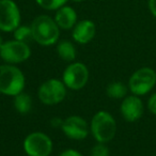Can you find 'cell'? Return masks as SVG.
<instances>
[{
  "mask_svg": "<svg viewBox=\"0 0 156 156\" xmlns=\"http://www.w3.org/2000/svg\"><path fill=\"white\" fill-rule=\"evenodd\" d=\"M23 149L27 156H50L54 150V143L45 133L32 132L24 139Z\"/></svg>",
  "mask_w": 156,
  "mask_h": 156,
  "instance_id": "obj_7",
  "label": "cell"
},
{
  "mask_svg": "<svg viewBox=\"0 0 156 156\" xmlns=\"http://www.w3.org/2000/svg\"><path fill=\"white\" fill-rule=\"evenodd\" d=\"M90 156H110V150L107 143L96 142L90 151Z\"/></svg>",
  "mask_w": 156,
  "mask_h": 156,
  "instance_id": "obj_19",
  "label": "cell"
},
{
  "mask_svg": "<svg viewBox=\"0 0 156 156\" xmlns=\"http://www.w3.org/2000/svg\"><path fill=\"white\" fill-rule=\"evenodd\" d=\"M12 33H13L14 40H17V41H20V42H27L28 40L32 39L31 26L20 25Z\"/></svg>",
  "mask_w": 156,
  "mask_h": 156,
  "instance_id": "obj_17",
  "label": "cell"
},
{
  "mask_svg": "<svg viewBox=\"0 0 156 156\" xmlns=\"http://www.w3.org/2000/svg\"><path fill=\"white\" fill-rule=\"evenodd\" d=\"M22 14L14 0H0V31L13 32L20 25Z\"/></svg>",
  "mask_w": 156,
  "mask_h": 156,
  "instance_id": "obj_9",
  "label": "cell"
},
{
  "mask_svg": "<svg viewBox=\"0 0 156 156\" xmlns=\"http://www.w3.org/2000/svg\"><path fill=\"white\" fill-rule=\"evenodd\" d=\"M30 26L32 30V40L39 45L47 47L56 45L59 42L61 29L49 15L43 14L37 16Z\"/></svg>",
  "mask_w": 156,
  "mask_h": 156,
  "instance_id": "obj_1",
  "label": "cell"
},
{
  "mask_svg": "<svg viewBox=\"0 0 156 156\" xmlns=\"http://www.w3.org/2000/svg\"><path fill=\"white\" fill-rule=\"evenodd\" d=\"M147 9L150 13L156 18V0H147Z\"/></svg>",
  "mask_w": 156,
  "mask_h": 156,
  "instance_id": "obj_22",
  "label": "cell"
},
{
  "mask_svg": "<svg viewBox=\"0 0 156 156\" xmlns=\"http://www.w3.org/2000/svg\"><path fill=\"white\" fill-rule=\"evenodd\" d=\"M128 90L127 85L123 83L122 81H113L110 83L106 87V94L108 98L112 100H123L125 96H127Z\"/></svg>",
  "mask_w": 156,
  "mask_h": 156,
  "instance_id": "obj_16",
  "label": "cell"
},
{
  "mask_svg": "<svg viewBox=\"0 0 156 156\" xmlns=\"http://www.w3.org/2000/svg\"><path fill=\"white\" fill-rule=\"evenodd\" d=\"M56 51L59 58L65 62H74L77 56V50L73 42L69 40H61L56 44Z\"/></svg>",
  "mask_w": 156,
  "mask_h": 156,
  "instance_id": "obj_14",
  "label": "cell"
},
{
  "mask_svg": "<svg viewBox=\"0 0 156 156\" xmlns=\"http://www.w3.org/2000/svg\"><path fill=\"white\" fill-rule=\"evenodd\" d=\"M61 130L72 140H83L89 136L90 125L83 117L73 115L63 119Z\"/></svg>",
  "mask_w": 156,
  "mask_h": 156,
  "instance_id": "obj_10",
  "label": "cell"
},
{
  "mask_svg": "<svg viewBox=\"0 0 156 156\" xmlns=\"http://www.w3.org/2000/svg\"><path fill=\"white\" fill-rule=\"evenodd\" d=\"M77 12L74 8L65 5L58 9L55 14V22L62 30H72L77 24Z\"/></svg>",
  "mask_w": 156,
  "mask_h": 156,
  "instance_id": "obj_13",
  "label": "cell"
},
{
  "mask_svg": "<svg viewBox=\"0 0 156 156\" xmlns=\"http://www.w3.org/2000/svg\"><path fill=\"white\" fill-rule=\"evenodd\" d=\"M69 0H35V2L44 10L47 11H57L61 7L66 5Z\"/></svg>",
  "mask_w": 156,
  "mask_h": 156,
  "instance_id": "obj_18",
  "label": "cell"
},
{
  "mask_svg": "<svg viewBox=\"0 0 156 156\" xmlns=\"http://www.w3.org/2000/svg\"><path fill=\"white\" fill-rule=\"evenodd\" d=\"M31 57V48L27 42L10 40L3 43L0 48V58L5 63L17 65L27 61Z\"/></svg>",
  "mask_w": 156,
  "mask_h": 156,
  "instance_id": "obj_8",
  "label": "cell"
},
{
  "mask_svg": "<svg viewBox=\"0 0 156 156\" xmlns=\"http://www.w3.org/2000/svg\"><path fill=\"white\" fill-rule=\"evenodd\" d=\"M147 107L152 115H156V92H154L153 94H151L150 98H147Z\"/></svg>",
  "mask_w": 156,
  "mask_h": 156,
  "instance_id": "obj_20",
  "label": "cell"
},
{
  "mask_svg": "<svg viewBox=\"0 0 156 156\" xmlns=\"http://www.w3.org/2000/svg\"><path fill=\"white\" fill-rule=\"evenodd\" d=\"M32 105L33 102L31 95L24 91L13 98L14 109L20 115H27V113L30 112L31 109H32Z\"/></svg>",
  "mask_w": 156,
  "mask_h": 156,
  "instance_id": "obj_15",
  "label": "cell"
},
{
  "mask_svg": "<svg viewBox=\"0 0 156 156\" xmlns=\"http://www.w3.org/2000/svg\"><path fill=\"white\" fill-rule=\"evenodd\" d=\"M144 112V104L140 96L130 94L122 100L120 105V113L128 123H134L140 120Z\"/></svg>",
  "mask_w": 156,
  "mask_h": 156,
  "instance_id": "obj_11",
  "label": "cell"
},
{
  "mask_svg": "<svg viewBox=\"0 0 156 156\" xmlns=\"http://www.w3.org/2000/svg\"><path fill=\"white\" fill-rule=\"evenodd\" d=\"M3 43H5V41H3L2 37H1V35H0V48H1V46L3 45Z\"/></svg>",
  "mask_w": 156,
  "mask_h": 156,
  "instance_id": "obj_24",
  "label": "cell"
},
{
  "mask_svg": "<svg viewBox=\"0 0 156 156\" xmlns=\"http://www.w3.org/2000/svg\"><path fill=\"white\" fill-rule=\"evenodd\" d=\"M96 33V27L92 20H83L77 22V24L72 29V37L77 44L85 45L94 39Z\"/></svg>",
  "mask_w": 156,
  "mask_h": 156,
  "instance_id": "obj_12",
  "label": "cell"
},
{
  "mask_svg": "<svg viewBox=\"0 0 156 156\" xmlns=\"http://www.w3.org/2000/svg\"><path fill=\"white\" fill-rule=\"evenodd\" d=\"M59 156H83V155L75 149H65L64 151L61 152Z\"/></svg>",
  "mask_w": 156,
  "mask_h": 156,
  "instance_id": "obj_21",
  "label": "cell"
},
{
  "mask_svg": "<svg viewBox=\"0 0 156 156\" xmlns=\"http://www.w3.org/2000/svg\"><path fill=\"white\" fill-rule=\"evenodd\" d=\"M66 93L67 88L62 79L49 78L40 85L37 89V98L46 106H54L62 103L66 98Z\"/></svg>",
  "mask_w": 156,
  "mask_h": 156,
  "instance_id": "obj_5",
  "label": "cell"
},
{
  "mask_svg": "<svg viewBox=\"0 0 156 156\" xmlns=\"http://www.w3.org/2000/svg\"><path fill=\"white\" fill-rule=\"evenodd\" d=\"M62 122H63V119H60V118H52L50 120V125L55 128H58L60 127L61 128V125H62Z\"/></svg>",
  "mask_w": 156,
  "mask_h": 156,
  "instance_id": "obj_23",
  "label": "cell"
},
{
  "mask_svg": "<svg viewBox=\"0 0 156 156\" xmlns=\"http://www.w3.org/2000/svg\"><path fill=\"white\" fill-rule=\"evenodd\" d=\"M90 134L96 142L109 143L115 137L118 129L115 117L107 110H100L92 117L90 122Z\"/></svg>",
  "mask_w": 156,
  "mask_h": 156,
  "instance_id": "obj_3",
  "label": "cell"
},
{
  "mask_svg": "<svg viewBox=\"0 0 156 156\" xmlns=\"http://www.w3.org/2000/svg\"><path fill=\"white\" fill-rule=\"evenodd\" d=\"M156 86V71L150 66L136 69L128 79L127 87L130 93L137 96L149 94Z\"/></svg>",
  "mask_w": 156,
  "mask_h": 156,
  "instance_id": "obj_4",
  "label": "cell"
},
{
  "mask_svg": "<svg viewBox=\"0 0 156 156\" xmlns=\"http://www.w3.org/2000/svg\"><path fill=\"white\" fill-rule=\"evenodd\" d=\"M71 1H73V2H83V0H71Z\"/></svg>",
  "mask_w": 156,
  "mask_h": 156,
  "instance_id": "obj_25",
  "label": "cell"
},
{
  "mask_svg": "<svg viewBox=\"0 0 156 156\" xmlns=\"http://www.w3.org/2000/svg\"><path fill=\"white\" fill-rule=\"evenodd\" d=\"M90 73L87 65L83 62L74 61L64 69L62 74V81L65 87L72 91H79L87 86Z\"/></svg>",
  "mask_w": 156,
  "mask_h": 156,
  "instance_id": "obj_6",
  "label": "cell"
},
{
  "mask_svg": "<svg viewBox=\"0 0 156 156\" xmlns=\"http://www.w3.org/2000/svg\"><path fill=\"white\" fill-rule=\"evenodd\" d=\"M26 87V77L23 71L14 64H0V94L14 98Z\"/></svg>",
  "mask_w": 156,
  "mask_h": 156,
  "instance_id": "obj_2",
  "label": "cell"
}]
</instances>
